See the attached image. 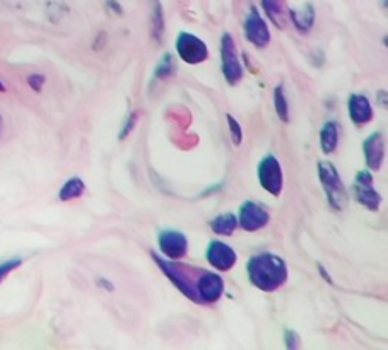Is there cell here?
I'll use <instances>...</instances> for the list:
<instances>
[{"mask_svg": "<svg viewBox=\"0 0 388 350\" xmlns=\"http://www.w3.org/2000/svg\"><path fill=\"white\" fill-rule=\"evenodd\" d=\"M246 270L252 285L264 292H274L288 281V265L274 253H260L250 258Z\"/></svg>", "mask_w": 388, "mask_h": 350, "instance_id": "obj_1", "label": "cell"}, {"mask_svg": "<svg viewBox=\"0 0 388 350\" xmlns=\"http://www.w3.org/2000/svg\"><path fill=\"white\" fill-rule=\"evenodd\" d=\"M154 260H156V263L159 265V269L168 275V278H170V281L173 282V284L178 287V289L182 290V292L185 294L188 299L199 302L197 287L195 285H197V278H199V275H201V272H195L194 267L176 265L175 260H170V262H166V260H161L158 255H154Z\"/></svg>", "mask_w": 388, "mask_h": 350, "instance_id": "obj_2", "label": "cell"}, {"mask_svg": "<svg viewBox=\"0 0 388 350\" xmlns=\"http://www.w3.org/2000/svg\"><path fill=\"white\" fill-rule=\"evenodd\" d=\"M319 178L330 207L334 208V210H344L349 202V195L334 164L328 163V161H321V163H319Z\"/></svg>", "mask_w": 388, "mask_h": 350, "instance_id": "obj_3", "label": "cell"}, {"mask_svg": "<svg viewBox=\"0 0 388 350\" xmlns=\"http://www.w3.org/2000/svg\"><path fill=\"white\" fill-rule=\"evenodd\" d=\"M221 60H222V74L231 86H236L245 76V70L238 57L236 43L229 33L222 34L221 39Z\"/></svg>", "mask_w": 388, "mask_h": 350, "instance_id": "obj_4", "label": "cell"}, {"mask_svg": "<svg viewBox=\"0 0 388 350\" xmlns=\"http://www.w3.org/2000/svg\"><path fill=\"white\" fill-rule=\"evenodd\" d=\"M258 182L272 196H279L284 188V173L276 156H267L258 164Z\"/></svg>", "mask_w": 388, "mask_h": 350, "instance_id": "obj_5", "label": "cell"}, {"mask_svg": "<svg viewBox=\"0 0 388 350\" xmlns=\"http://www.w3.org/2000/svg\"><path fill=\"white\" fill-rule=\"evenodd\" d=\"M176 52L188 65H201L209 58V48L206 43L192 33H180L176 39Z\"/></svg>", "mask_w": 388, "mask_h": 350, "instance_id": "obj_6", "label": "cell"}, {"mask_svg": "<svg viewBox=\"0 0 388 350\" xmlns=\"http://www.w3.org/2000/svg\"><path fill=\"white\" fill-rule=\"evenodd\" d=\"M354 196L368 210L376 212L382 206V195L375 190L373 175L370 171H359L354 182Z\"/></svg>", "mask_w": 388, "mask_h": 350, "instance_id": "obj_7", "label": "cell"}, {"mask_svg": "<svg viewBox=\"0 0 388 350\" xmlns=\"http://www.w3.org/2000/svg\"><path fill=\"white\" fill-rule=\"evenodd\" d=\"M245 36L255 48H267L270 43V31L265 19L262 18V14L258 13L255 7L250 9L248 15L245 19Z\"/></svg>", "mask_w": 388, "mask_h": 350, "instance_id": "obj_8", "label": "cell"}, {"mask_svg": "<svg viewBox=\"0 0 388 350\" xmlns=\"http://www.w3.org/2000/svg\"><path fill=\"white\" fill-rule=\"evenodd\" d=\"M270 222V214L264 207L255 202H245L240 207V217H238V226L246 233H255V231L264 229Z\"/></svg>", "mask_w": 388, "mask_h": 350, "instance_id": "obj_9", "label": "cell"}, {"mask_svg": "<svg viewBox=\"0 0 388 350\" xmlns=\"http://www.w3.org/2000/svg\"><path fill=\"white\" fill-rule=\"evenodd\" d=\"M195 287H197L199 302H207V304L218 302L225 294V281L221 275L214 272H202L199 275Z\"/></svg>", "mask_w": 388, "mask_h": 350, "instance_id": "obj_10", "label": "cell"}, {"mask_svg": "<svg viewBox=\"0 0 388 350\" xmlns=\"http://www.w3.org/2000/svg\"><path fill=\"white\" fill-rule=\"evenodd\" d=\"M207 262L219 272H229L236 265V251L222 241H213L207 246Z\"/></svg>", "mask_w": 388, "mask_h": 350, "instance_id": "obj_11", "label": "cell"}, {"mask_svg": "<svg viewBox=\"0 0 388 350\" xmlns=\"http://www.w3.org/2000/svg\"><path fill=\"white\" fill-rule=\"evenodd\" d=\"M158 243L161 253L168 260H182L188 253V239L180 231H163Z\"/></svg>", "mask_w": 388, "mask_h": 350, "instance_id": "obj_12", "label": "cell"}, {"mask_svg": "<svg viewBox=\"0 0 388 350\" xmlns=\"http://www.w3.org/2000/svg\"><path fill=\"white\" fill-rule=\"evenodd\" d=\"M363 151L368 168H370L371 171H378V169L382 168L383 159H385V142H383L382 133H371V135L364 140Z\"/></svg>", "mask_w": 388, "mask_h": 350, "instance_id": "obj_13", "label": "cell"}, {"mask_svg": "<svg viewBox=\"0 0 388 350\" xmlns=\"http://www.w3.org/2000/svg\"><path fill=\"white\" fill-rule=\"evenodd\" d=\"M349 118L356 125H366L373 120V106L363 94H352L349 97Z\"/></svg>", "mask_w": 388, "mask_h": 350, "instance_id": "obj_14", "label": "cell"}, {"mask_svg": "<svg viewBox=\"0 0 388 350\" xmlns=\"http://www.w3.org/2000/svg\"><path fill=\"white\" fill-rule=\"evenodd\" d=\"M262 7H264L265 14H267L274 26L279 27V29L288 26L289 9L286 0H262Z\"/></svg>", "mask_w": 388, "mask_h": 350, "instance_id": "obj_15", "label": "cell"}, {"mask_svg": "<svg viewBox=\"0 0 388 350\" xmlns=\"http://www.w3.org/2000/svg\"><path fill=\"white\" fill-rule=\"evenodd\" d=\"M339 125L335 121H327V123L321 127L320 132V144H321V151L325 154H332L335 152L337 145H339Z\"/></svg>", "mask_w": 388, "mask_h": 350, "instance_id": "obj_16", "label": "cell"}, {"mask_svg": "<svg viewBox=\"0 0 388 350\" xmlns=\"http://www.w3.org/2000/svg\"><path fill=\"white\" fill-rule=\"evenodd\" d=\"M289 19L295 22L296 29H300L301 33L307 34L309 29L313 27V22H315V9L313 6H305L303 9L300 11H289Z\"/></svg>", "mask_w": 388, "mask_h": 350, "instance_id": "obj_17", "label": "cell"}, {"mask_svg": "<svg viewBox=\"0 0 388 350\" xmlns=\"http://www.w3.org/2000/svg\"><path fill=\"white\" fill-rule=\"evenodd\" d=\"M86 191V183L81 178H70L69 182L62 184L60 191H58V200L60 202H70L74 198H79L84 195Z\"/></svg>", "mask_w": 388, "mask_h": 350, "instance_id": "obj_18", "label": "cell"}, {"mask_svg": "<svg viewBox=\"0 0 388 350\" xmlns=\"http://www.w3.org/2000/svg\"><path fill=\"white\" fill-rule=\"evenodd\" d=\"M210 227H213L214 233L219 236H233L238 227V219L234 217L231 212H226V214L218 215V217L210 222Z\"/></svg>", "mask_w": 388, "mask_h": 350, "instance_id": "obj_19", "label": "cell"}, {"mask_svg": "<svg viewBox=\"0 0 388 350\" xmlns=\"http://www.w3.org/2000/svg\"><path fill=\"white\" fill-rule=\"evenodd\" d=\"M274 103H276V112L282 121H289V105L288 97H286L284 88L279 86L274 93Z\"/></svg>", "mask_w": 388, "mask_h": 350, "instance_id": "obj_20", "label": "cell"}, {"mask_svg": "<svg viewBox=\"0 0 388 350\" xmlns=\"http://www.w3.org/2000/svg\"><path fill=\"white\" fill-rule=\"evenodd\" d=\"M152 27H154V38L158 41H163L164 34V21H163V7L158 0H154V13H152Z\"/></svg>", "mask_w": 388, "mask_h": 350, "instance_id": "obj_21", "label": "cell"}, {"mask_svg": "<svg viewBox=\"0 0 388 350\" xmlns=\"http://www.w3.org/2000/svg\"><path fill=\"white\" fill-rule=\"evenodd\" d=\"M21 265H22L21 258H11V260H7V262L0 263V284L6 281L7 275L13 274L14 270H18Z\"/></svg>", "mask_w": 388, "mask_h": 350, "instance_id": "obj_22", "label": "cell"}, {"mask_svg": "<svg viewBox=\"0 0 388 350\" xmlns=\"http://www.w3.org/2000/svg\"><path fill=\"white\" fill-rule=\"evenodd\" d=\"M226 118H228L229 135H231V139H233V144L234 145H240L243 142V128H241V125L238 123L236 118H234L233 115H226Z\"/></svg>", "mask_w": 388, "mask_h": 350, "instance_id": "obj_23", "label": "cell"}, {"mask_svg": "<svg viewBox=\"0 0 388 350\" xmlns=\"http://www.w3.org/2000/svg\"><path fill=\"white\" fill-rule=\"evenodd\" d=\"M175 65H173V58H171V55H166V57L163 58V62H161L158 70H156V77L158 79H166L170 77L171 74H173Z\"/></svg>", "mask_w": 388, "mask_h": 350, "instance_id": "obj_24", "label": "cell"}, {"mask_svg": "<svg viewBox=\"0 0 388 350\" xmlns=\"http://www.w3.org/2000/svg\"><path fill=\"white\" fill-rule=\"evenodd\" d=\"M45 82L46 77L43 76V74H31V76H27V86H29L34 93H40L43 86H45Z\"/></svg>", "mask_w": 388, "mask_h": 350, "instance_id": "obj_25", "label": "cell"}, {"mask_svg": "<svg viewBox=\"0 0 388 350\" xmlns=\"http://www.w3.org/2000/svg\"><path fill=\"white\" fill-rule=\"evenodd\" d=\"M135 123H137V113H132V115L128 116L127 125H125L123 130H121V135H120V139H125V137H127L128 133L132 132V128L135 127Z\"/></svg>", "mask_w": 388, "mask_h": 350, "instance_id": "obj_26", "label": "cell"}, {"mask_svg": "<svg viewBox=\"0 0 388 350\" xmlns=\"http://www.w3.org/2000/svg\"><path fill=\"white\" fill-rule=\"evenodd\" d=\"M0 93H7V86L4 84L2 79H0Z\"/></svg>", "mask_w": 388, "mask_h": 350, "instance_id": "obj_27", "label": "cell"}, {"mask_svg": "<svg viewBox=\"0 0 388 350\" xmlns=\"http://www.w3.org/2000/svg\"><path fill=\"white\" fill-rule=\"evenodd\" d=\"M2 132H4V118H2V113H0V137H2Z\"/></svg>", "mask_w": 388, "mask_h": 350, "instance_id": "obj_28", "label": "cell"}]
</instances>
